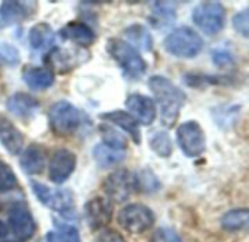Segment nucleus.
<instances>
[{
  "mask_svg": "<svg viewBox=\"0 0 249 242\" xmlns=\"http://www.w3.org/2000/svg\"><path fill=\"white\" fill-rule=\"evenodd\" d=\"M149 88L159 107L162 124L168 129L174 127L187 102V93L172 80L160 74H155L149 79Z\"/></svg>",
  "mask_w": 249,
  "mask_h": 242,
  "instance_id": "obj_1",
  "label": "nucleus"
},
{
  "mask_svg": "<svg viewBox=\"0 0 249 242\" xmlns=\"http://www.w3.org/2000/svg\"><path fill=\"white\" fill-rule=\"evenodd\" d=\"M107 51L111 56V58L121 67L123 73L128 79L137 80L146 73L147 63L140 56V53L134 47H131L127 41L118 38H109L107 42Z\"/></svg>",
  "mask_w": 249,
  "mask_h": 242,
  "instance_id": "obj_2",
  "label": "nucleus"
},
{
  "mask_svg": "<svg viewBox=\"0 0 249 242\" xmlns=\"http://www.w3.org/2000/svg\"><path fill=\"white\" fill-rule=\"evenodd\" d=\"M165 50L179 58H194L204 48V41L200 34L188 26L174 29L163 41Z\"/></svg>",
  "mask_w": 249,
  "mask_h": 242,
  "instance_id": "obj_3",
  "label": "nucleus"
},
{
  "mask_svg": "<svg viewBox=\"0 0 249 242\" xmlns=\"http://www.w3.org/2000/svg\"><path fill=\"white\" fill-rule=\"evenodd\" d=\"M80 121V111L69 101H57L48 110L50 129L57 137H69L74 134Z\"/></svg>",
  "mask_w": 249,
  "mask_h": 242,
  "instance_id": "obj_4",
  "label": "nucleus"
},
{
  "mask_svg": "<svg viewBox=\"0 0 249 242\" xmlns=\"http://www.w3.org/2000/svg\"><path fill=\"white\" fill-rule=\"evenodd\" d=\"M88 60H89V53L85 51L82 47H73V48L54 47L44 57V63L53 74L69 73L76 67L82 66L83 63H86Z\"/></svg>",
  "mask_w": 249,
  "mask_h": 242,
  "instance_id": "obj_5",
  "label": "nucleus"
},
{
  "mask_svg": "<svg viewBox=\"0 0 249 242\" xmlns=\"http://www.w3.org/2000/svg\"><path fill=\"white\" fill-rule=\"evenodd\" d=\"M193 22L206 35H217L226 25V9L219 1H203L194 7Z\"/></svg>",
  "mask_w": 249,
  "mask_h": 242,
  "instance_id": "obj_6",
  "label": "nucleus"
},
{
  "mask_svg": "<svg viewBox=\"0 0 249 242\" xmlns=\"http://www.w3.org/2000/svg\"><path fill=\"white\" fill-rule=\"evenodd\" d=\"M177 142L187 158H198L206 152V133L198 121H185L177 129Z\"/></svg>",
  "mask_w": 249,
  "mask_h": 242,
  "instance_id": "obj_7",
  "label": "nucleus"
},
{
  "mask_svg": "<svg viewBox=\"0 0 249 242\" xmlns=\"http://www.w3.org/2000/svg\"><path fill=\"white\" fill-rule=\"evenodd\" d=\"M117 221L123 229L131 234H143L155 223V213L144 205H128L118 212Z\"/></svg>",
  "mask_w": 249,
  "mask_h": 242,
  "instance_id": "obj_8",
  "label": "nucleus"
},
{
  "mask_svg": "<svg viewBox=\"0 0 249 242\" xmlns=\"http://www.w3.org/2000/svg\"><path fill=\"white\" fill-rule=\"evenodd\" d=\"M29 186L35 197L45 207H50L58 212L61 216H69L70 213H73L74 207H73V199H71L70 191H64V190L55 191L39 181H31Z\"/></svg>",
  "mask_w": 249,
  "mask_h": 242,
  "instance_id": "obj_9",
  "label": "nucleus"
},
{
  "mask_svg": "<svg viewBox=\"0 0 249 242\" xmlns=\"http://www.w3.org/2000/svg\"><path fill=\"white\" fill-rule=\"evenodd\" d=\"M102 190L105 191V194L117 202V203H123L125 200H128V197L131 196V193L136 188V175L131 174L128 169H118L111 172L102 184Z\"/></svg>",
  "mask_w": 249,
  "mask_h": 242,
  "instance_id": "obj_10",
  "label": "nucleus"
},
{
  "mask_svg": "<svg viewBox=\"0 0 249 242\" xmlns=\"http://www.w3.org/2000/svg\"><path fill=\"white\" fill-rule=\"evenodd\" d=\"M76 155L64 148H57L48 162V178L51 183L60 186L66 183L76 169Z\"/></svg>",
  "mask_w": 249,
  "mask_h": 242,
  "instance_id": "obj_11",
  "label": "nucleus"
},
{
  "mask_svg": "<svg viewBox=\"0 0 249 242\" xmlns=\"http://www.w3.org/2000/svg\"><path fill=\"white\" fill-rule=\"evenodd\" d=\"M9 229L19 241H26L34 237L36 231L35 221L31 210L23 203H15L9 210Z\"/></svg>",
  "mask_w": 249,
  "mask_h": 242,
  "instance_id": "obj_12",
  "label": "nucleus"
},
{
  "mask_svg": "<svg viewBox=\"0 0 249 242\" xmlns=\"http://www.w3.org/2000/svg\"><path fill=\"white\" fill-rule=\"evenodd\" d=\"M128 114H131L137 123L150 126L156 120V104L152 98L142 93H131L125 99Z\"/></svg>",
  "mask_w": 249,
  "mask_h": 242,
  "instance_id": "obj_13",
  "label": "nucleus"
},
{
  "mask_svg": "<svg viewBox=\"0 0 249 242\" xmlns=\"http://www.w3.org/2000/svg\"><path fill=\"white\" fill-rule=\"evenodd\" d=\"M85 218L90 229H104L112 218V206L104 197H95L85 205Z\"/></svg>",
  "mask_w": 249,
  "mask_h": 242,
  "instance_id": "obj_14",
  "label": "nucleus"
},
{
  "mask_svg": "<svg viewBox=\"0 0 249 242\" xmlns=\"http://www.w3.org/2000/svg\"><path fill=\"white\" fill-rule=\"evenodd\" d=\"M6 108L13 115L19 117L20 120H29L35 117L36 111L39 110V102L29 93L16 92L6 101Z\"/></svg>",
  "mask_w": 249,
  "mask_h": 242,
  "instance_id": "obj_15",
  "label": "nucleus"
},
{
  "mask_svg": "<svg viewBox=\"0 0 249 242\" xmlns=\"http://www.w3.org/2000/svg\"><path fill=\"white\" fill-rule=\"evenodd\" d=\"M35 10H36V3L6 0V1H1L0 4V19L7 25L18 23V22L29 19Z\"/></svg>",
  "mask_w": 249,
  "mask_h": 242,
  "instance_id": "obj_16",
  "label": "nucleus"
},
{
  "mask_svg": "<svg viewBox=\"0 0 249 242\" xmlns=\"http://www.w3.org/2000/svg\"><path fill=\"white\" fill-rule=\"evenodd\" d=\"M0 143L10 155L20 153L25 143L22 131L4 115H0Z\"/></svg>",
  "mask_w": 249,
  "mask_h": 242,
  "instance_id": "obj_17",
  "label": "nucleus"
},
{
  "mask_svg": "<svg viewBox=\"0 0 249 242\" xmlns=\"http://www.w3.org/2000/svg\"><path fill=\"white\" fill-rule=\"evenodd\" d=\"M99 118L104 120V121L112 123L117 127H120L121 130H124L133 139V142L136 145L142 143V133H140V129H139V123L136 121V118L131 114L118 110V111L102 112V114H99Z\"/></svg>",
  "mask_w": 249,
  "mask_h": 242,
  "instance_id": "obj_18",
  "label": "nucleus"
},
{
  "mask_svg": "<svg viewBox=\"0 0 249 242\" xmlns=\"http://www.w3.org/2000/svg\"><path fill=\"white\" fill-rule=\"evenodd\" d=\"M60 37L63 39L73 41L80 47H88V45L93 44V41L96 38L93 29L90 26H88L85 22H79V20H73V22H69L67 25H64L60 29Z\"/></svg>",
  "mask_w": 249,
  "mask_h": 242,
  "instance_id": "obj_19",
  "label": "nucleus"
},
{
  "mask_svg": "<svg viewBox=\"0 0 249 242\" xmlns=\"http://www.w3.org/2000/svg\"><path fill=\"white\" fill-rule=\"evenodd\" d=\"M45 164H47V153H45L44 148L39 146V145L28 146L23 150L22 158L19 161L20 168L28 175H38V174H41L44 171V168H45Z\"/></svg>",
  "mask_w": 249,
  "mask_h": 242,
  "instance_id": "obj_20",
  "label": "nucleus"
},
{
  "mask_svg": "<svg viewBox=\"0 0 249 242\" xmlns=\"http://www.w3.org/2000/svg\"><path fill=\"white\" fill-rule=\"evenodd\" d=\"M22 79L26 83V86L34 91L48 89L54 83V74L47 67H38V66H29V64L23 67Z\"/></svg>",
  "mask_w": 249,
  "mask_h": 242,
  "instance_id": "obj_21",
  "label": "nucleus"
},
{
  "mask_svg": "<svg viewBox=\"0 0 249 242\" xmlns=\"http://www.w3.org/2000/svg\"><path fill=\"white\" fill-rule=\"evenodd\" d=\"M222 228L228 232H249V209H233L223 215Z\"/></svg>",
  "mask_w": 249,
  "mask_h": 242,
  "instance_id": "obj_22",
  "label": "nucleus"
},
{
  "mask_svg": "<svg viewBox=\"0 0 249 242\" xmlns=\"http://www.w3.org/2000/svg\"><path fill=\"white\" fill-rule=\"evenodd\" d=\"M54 31L53 28L45 23V22H39L36 25H34L29 31L28 35V41L32 50H45L48 48L53 42H54Z\"/></svg>",
  "mask_w": 249,
  "mask_h": 242,
  "instance_id": "obj_23",
  "label": "nucleus"
},
{
  "mask_svg": "<svg viewBox=\"0 0 249 242\" xmlns=\"http://www.w3.org/2000/svg\"><path fill=\"white\" fill-rule=\"evenodd\" d=\"M128 44L134 47L136 50H143V51H150L153 48V37L149 32V29L140 23H134L128 26L124 32Z\"/></svg>",
  "mask_w": 249,
  "mask_h": 242,
  "instance_id": "obj_24",
  "label": "nucleus"
},
{
  "mask_svg": "<svg viewBox=\"0 0 249 242\" xmlns=\"http://www.w3.org/2000/svg\"><path fill=\"white\" fill-rule=\"evenodd\" d=\"M93 159L101 168H111L118 164H121L125 159V150H117L112 149L104 143H99L93 148Z\"/></svg>",
  "mask_w": 249,
  "mask_h": 242,
  "instance_id": "obj_25",
  "label": "nucleus"
},
{
  "mask_svg": "<svg viewBox=\"0 0 249 242\" xmlns=\"http://www.w3.org/2000/svg\"><path fill=\"white\" fill-rule=\"evenodd\" d=\"M174 6L175 3L172 1H155L152 7L153 15L150 20H153L156 26H166L174 23L177 18V7Z\"/></svg>",
  "mask_w": 249,
  "mask_h": 242,
  "instance_id": "obj_26",
  "label": "nucleus"
},
{
  "mask_svg": "<svg viewBox=\"0 0 249 242\" xmlns=\"http://www.w3.org/2000/svg\"><path fill=\"white\" fill-rule=\"evenodd\" d=\"M149 146L160 158H169L172 155V150H174L172 140H171L169 134L163 130H158V131L150 134Z\"/></svg>",
  "mask_w": 249,
  "mask_h": 242,
  "instance_id": "obj_27",
  "label": "nucleus"
},
{
  "mask_svg": "<svg viewBox=\"0 0 249 242\" xmlns=\"http://www.w3.org/2000/svg\"><path fill=\"white\" fill-rule=\"evenodd\" d=\"M99 134L102 137V143L117 149V150H125L127 149V139L112 126L109 124H99Z\"/></svg>",
  "mask_w": 249,
  "mask_h": 242,
  "instance_id": "obj_28",
  "label": "nucleus"
},
{
  "mask_svg": "<svg viewBox=\"0 0 249 242\" xmlns=\"http://www.w3.org/2000/svg\"><path fill=\"white\" fill-rule=\"evenodd\" d=\"M136 188L144 193H155L160 188V181L150 169H143L136 175Z\"/></svg>",
  "mask_w": 249,
  "mask_h": 242,
  "instance_id": "obj_29",
  "label": "nucleus"
},
{
  "mask_svg": "<svg viewBox=\"0 0 249 242\" xmlns=\"http://www.w3.org/2000/svg\"><path fill=\"white\" fill-rule=\"evenodd\" d=\"M185 83L188 86H194V88H201L203 85L209 83V85H217V83H228L229 79H226L225 76H207V74H185Z\"/></svg>",
  "mask_w": 249,
  "mask_h": 242,
  "instance_id": "obj_30",
  "label": "nucleus"
},
{
  "mask_svg": "<svg viewBox=\"0 0 249 242\" xmlns=\"http://www.w3.org/2000/svg\"><path fill=\"white\" fill-rule=\"evenodd\" d=\"M16 186H18V178L13 169L7 164L0 162V193H7L13 190Z\"/></svg>",
  "mask_w": 249,
  "mask_h": 242,
  "instance_id": "obj_31",
  "label": "nucleus"
},
{
  "mask_svg": "<svg viewBox=\"0 0 249 242\" xmlns=\"http://www.w3.org/2000/svg\"><path fill=\"white\" fill-rule=\"evenodd\" d=\"M19 61H20L19 50L9 42H1L0 44V64L13 67L19 64Z\"/></svg>",
  "mask_w": 249,
  "mask_h": 242,
  "instance_id": "obj_32",
  "label": "nucleus"
},
{
  "mask_svg": "<svg viewBox=\"0 0 249 242\" xmlns=\"http://www.w3.org/2000/svg\"><path fill=\"white\" fill-rule=\"evenodd\" d=\"M57 229H58V237L61 238L63 242H82L80 241V235H79V231L73 226V225H69V223H64V222H58V221H54Z\"/></svg>",
  "mask_w": 249,
  "mask_h": 242,
  "instance_id": "obj_33",
  "label": "nucleus"
},
{
  "mask_svg": "<svg viewBox=\"0 0 249 242\" xmlns=\"http://www.w3.org/2000/svg\"><path fill=\"white\" fill-rule=\"evenodd\" d=\"M232 25H233V28H235V31L238 34H241L245 38H249V7L238 12L233 16Z\"/></svg>",
  "mask_w": 249,
  "mask_h": 242,
  "instance_id": "obj_34",
  "label": "nucleus"
},
{
  "mask_svg": "<svg viewBox=\"0 0 249 242\" xmlns=\"http://www.w3.org/2000/svg\"><path fill=\"white\" fill-rule=\"evenodd\" d=\"M152 242H184L181 235L172 228H159L155 231Z\"/></svg>",
  "mask_w": 249,
  "mask_h": 242,
  "instance_id": "obj_35",
  "label": "nucleus"
},
{
  "mask_svg": "<svg viewBox=\"0 0 249 242\" xmlns=\"http://www.w3.org/2000/svg\"><path fill=\"white\" fill-rule=\"evenodd\" d=\"M212 60L216 66L219 67H228V66H232L233 64V56L228 51V50H213L212 51Z\"/></svg>",
  "mask_w": 249,
  "mask_h": 242,
  "instance_id": "obj_36",
  "label": "nucleus"
},
{
  "mask_svg": "<svg viewBox=\"0 0 249 242\" xmlns=\"http://www.w3.org/2000/svg\"><path fill=\"white\" fill-rule=\"evenodd\" d=\"M93 242H125L124 237L114 231V229H102L96 237Z\"/></svg>",
  "mask_w": 249,
  "mask_h": 242,
  "instance_id": "obj_37",
  "label": "nucleus"
},
{
  "mask_svg": "<svg viewBox=\"0 0 249 242\" xmlns=\"http://www.w3.org/2000/svg\"><path fill=\"white\" fill-rule=\"evenodd\" d=\"M45 242H63L57 232H48L45 235Z\"/></svg>",
  "mask_w": 249,
  "mask_h": 242,
  "instance_id": "obj_38",
  "label": "nucleus"
},
{
  "mask_svg": "<svg viewBox=\"0 0 249 242\" xmlns=\"http://www.w3.org/2000/svg\"><path fill=\"white\" fill-rule=\"evenodd\" d=\"M7 232H9V229H7V226L0 221V238H4L6 235H7Z\"/></svg>",
  "mask_w": 249,
  "mask_h": 242,
  "instance_id": "obj_39",
  "label": "nucleus"
}]
</instances>
